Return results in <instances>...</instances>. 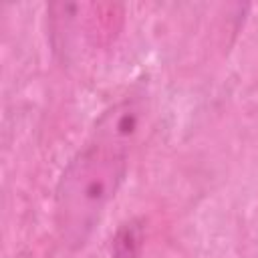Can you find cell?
I'll list each match as a JSON object with an SVG mask.
<instances>
[{
    "mask_svg": "<svg viewBox=\"0 0 258 258\" xmlns=\"http://www.w3.org/2000/svg\"><path fill=\"white\" fill-rule=\"evenodd\" d=\"M139 113L141 107L131 99L109 107L64 165L54 191V228L64 248L75 252L89 242L125 181Z\"/></svg>",
    "mask_w": 258,
    "mask_h": 258,
    "instance_id": "obj_1",
    "label": "cell"
},
{
    "mask_svg": "<svg viewBox=\"0 0 258 258\" xmlns=\"http://www.w3.org/2000/svg\"><path fill=\"white\" fill-rule=\"evenodd\" d=\"M145 246V220H125L111 238V258H141Z\"/></svg>",
    "mask_w": 258,
    "mask_h": 258,
    "instance_id": "obj_2",
    "label": "cell"
}]
</instances>
